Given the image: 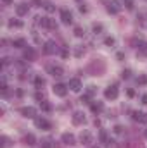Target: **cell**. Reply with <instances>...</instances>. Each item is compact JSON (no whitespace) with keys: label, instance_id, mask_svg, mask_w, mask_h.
Returning a JSON list of instances; mask_svg holds the SVG:
<instances>
[{"label":"cell","instance_id":"obj_21","mask_svg":"<svg viewBox=\"0 0 147 148\" xmlns=\"http://www.w3.org/2000/svg\"><path fill=\"white\" fill-rule=\"evenodd\" d=\"M43 9H45L49 14H52V12L55 10V5H54V3H50V2H47V3H43Z\"/></svg>","mask_w":147,"mask_h":148},{"label":"cell","instance_id":"obj_18","mask_svg":"<svg viewBox=\"0 0 147 148\" xmlns=\"http://www.w3.org/2000/svg\"><path fill=\"white\" fill-rule=\"evenodd\" d=\"M14 47H16V48H26V40H24V38L14 40Z\"/></svg>","mask_w":147,"mask_h":148},{"label":"cell","instance_id":"obj_13","mask_svg":"<svg viewBox=\"0 0 147 148\" xmlns=\"http://www.w3.org/2000/svg\"><path fill=\"white\" fill-rule=\"evenodd\" d=\"M28 10H30V5H28V3H19V5L16 7V14H17V16H26Z\"/></svg>","mask_w":147,"mask_h":148},{"label":"cell","instance_id":"obj_28","mask_svg":"<svg viewBox=\"0 0 147 148\" xmlns=\"http://www.w3.org/2000/svg\"><path fill=\"white\" fill-rule=\"evenodd\" d=\"M50 143H52L50 140H43V141H42V148H52Z\"/></svg>","mask_w":147,"mask_h":148},{"label":"cell","instance_id":"obj_17","mask_svg":"<svg viewBox=\"0 0 147 148\" xmlns=\"http://www.w3.org/2000/svg\"><path fill=\"white\" fill-rule=\"evenodd\" d=\"M9 28H23V21H19V19H9Z\"/></svg>","mask_w":147,"mask_h":148},{"label":"cell","instance_id":"obj_43","mask_svg":"<svg viewBox=\"0 0 147 148\" xmlns=\"http://www.w3.org/2000/svg\"><path fill=\"white\" fill-rule=\"evenodd\" d=\"M92 148H97V147H92Z\"/></svg>","mask_w":147,"mask_h":148},{"label":"cell","instance_id":"obj_1","mask_svg":"<svg viewBox=\"0 0 147 148\" xmlns=\"http://www.w3.org/2000/svg\"><path fill=\"white\" fill-rule=\"evenodd\" d=\"M118 95H119V90H118L116 84H112V86H109V88H106V91H104V97H106L107 100H116Z\"/></svg>","mask_w":147,"mask_h":148},{"label":"cell","instance_id":"obj_35","mask_svg":"<svg viewBox=\"0 0 147 148\" xmlns=\"http://www.w3.org/2000/svg\"><path fill=\"white\" fill-rule=\"evenodd\" d=\"M121 76H123L125 79H128V77H130V71H128V69H126V71H123V73H121Z\"/></svg>","mask_w":147,"mask_h":148},{"label":"cell","instance_id":"obj_26","mask_svg":"<svg viewBox=\"0 0 147 148\" xmlns=\"http://www.w3.org/2000/svg\"><path fill=\"white\" fill-rule=\"evenodd\" d=\"M83 35H85V29H83V28H80V26H76V28H74V36L81 38Z\"/></svg>","mask_w":147,"mask_h":148},{"label":"cell","instance_id":"obj_40","mask_svg":"<svg viewBox=\"0 0 147 148\" xmlns=\"http://www.w3.org/2000/svg\"><path fill=\"white\" fill-rule=\"evenodd\" d=\"M142 103H144V105H147V95H144V97H142Z\"/></svg>","mask_w":147,"mask_h":148},{"label":"cell","instance_id":"obj_12","mask_svg":"<svg viewBox=\"0 0 147 148\" xmlns=\"http://www.w3.org/2000/svg\"><path fill=\"white\" fill-rule=\"evenodd\" d=\"M68 86L71 88V91L78 93V91L81 90V81H80V79H76V77H73V79H69V84H68Z\"/></svg>","mask_w":147,"mask_h":148},{"label":"cell","instance_id":"obj_22","mask_svg":"<svg viewBox=\"0 0 147 148\" xmlns=\"http://www.w3.org/2000/svg\"><path fill=\"white\" fill-rule=\"evenodd\" d=\"M106 148H119V145L114 141V140H111V138H107V141H106Z\"/></svg>","mask_w":147,"mask_h":148},{"label":"cell","instance_id":"obj_23","mask_svg":"<svg viewBox=\"0 0 147 148\" xmlns=\"http://www.w3.org/2000/svg\"><path fill=\"white\" fill-rule=\"evenodd\" d=\"M104 45H106V47H114V45H116V40L112 36H107L104 40Z\"/></svg>","mask_w":147,"mask_h":148},{"label":"cell","instance_id":"obj_4","mask_svg":"<svg viewBox=\"0 0 147 148\" xmlns=\"http://www.w3.org/2000/svg\"><path fill=\"white\" fill-rule=\"evenodd\" d=\"M35 124H37V127L43 129V131H49V129L52 127V124H50L47 119H43V117H35Z\"/></svg>","mask_w":147,"mask_h":148},{"label":"cell","instance_id":"obj_2","mask_svg":"<svg viewBox=\"0 0 147 148\" xmlns=\"http://www.w3.org/2000/svg\"><path fill=\"white\" fill-rule=\"evenodd\" d=\"M23 117H28V119H35L37 117V109L35 107H21L19 109Z\"/></svg>","mask_w":147,"mask_h":148},{"label":"cell","instance_id":"obj_10","mask_svg":"<svg viewBox=\"0 0 147 148\" xmlns=\"http://www.w3.org/2000/svg\"><path fill=\"white\" fill-rule=\"evenodd\" d=\"M61 140H62L64 145H69V147H71V145H76V138H74L71 133H64V134L61 136Z\"/></svg>","mask_w":147,"mask_h":148},{"label":"cell","instance_id":"obj_36","mask_svg":"<svg viewBox=\"0 0 147 148\" xmlns=\"http://www.w3.org/2000/svg\"><path fill=\"white\" fill-rule=\"evenodd\" d=\"M80 102H81V103H90V102H88V95L81 97V100H80Z\"/></svg>","mask_w":147,"mask_h":148},{"label":"cell","instance_id":"obj_5","mask_svg":"<svg viewBox=\"0 0 147 148\" xmlns=\"http://www.w3.org/2000/svg\"><path fill=\"white\" fill-rule=\"evenodd\" d=\"M47 73L52 74L54 77H61V76L64 74V69H62L61 66H47Z\"/></svg>","mask_w":147,"mask_h":148},{"label":"cell","instance_id":"obj_15","mask_svg":"<svg viewBox=\"0 0 147 148\" xmlns=\"http://www.w3.org/2000/svg\"><path fill=\"white\" fill-rule=\"evenodd\" d=\"M90 109H92V112H95V114L97 112H102L104 110V103L102 102H92L90 103Z\"/></svg>","mask_w":147,"mask_h":148},{"label":"cell","instance_id":"obj_34","mask_svg":"<svg viewBox=\"0 0 147 148\" xmlns=\"http://www.w3.org/2000/svg\"><path fill=\"white\" fill-rule=\"evenodd\" d=\"M35 98H37L38 102H42V100H43L45 97H43V93H37V95H35Z\"/></svg>","mask_w":147,"mask_h":148},{"label":"cell","instance_id":"obj_25","mask_svg":"<svg viewBox=\"0 0 147 148\" xmlns=\"http://www.w3.org/2000/svg\"><path fill=\"white\" fill-rule=\"evenodd\" d=\"M0 141H2V148H9V147H10V140H9L7 136H2V138H0Z\"/></svg>","mask_w":147,"mask_h":148},{"label":"cell","instance_id":"obj_16","mask_svg":"<svg viewBox=\"0 0 147 148\" xmlns=\"http://www.w3.org/2000/svg\"><path fill=\"white\" fill-rule=\"evenodd\" d=\"M23 55H24V59H28V60H33V59H35V50H33V48H28V47H26V48H24V53H23Z\"/></svg>","mask_w":147,"mask_h":148},{"label":"cell","instance_id":"obj_31","mask_svg":"<svg viewBox=\"0 0 147 148\" xmlns=\"http://www.w3.org/2000/svg\"><path fill=\"white\" fill-rule=\"evenodd\" d=\"M112 131H114L116 134H121V133H123V127H121V126H114V129H112Z\"/></svg>","mask_w":147,"mask_h":148},{"label":"cell","instance_id":"obj_33","mask_svg":"<svg viewBox=\"0 0 147 148\" xmlns=\"http://www.w3.org/2000/svg\"><path fill=\"white\" fill-rule=\"evenodd\" d=\"M94 31H95V33L102 31V24H94Z\"/></svg>","mask_w":147,"mask_h":148},{"label":"cell","instance_id":"obj_30","mask_svg":"<svg viewBox=\"0 0 147 148\" xmlns=\"http://www.w3.org/2000/svg\"><path fill=\"white\" fill-rule=\"evenodd\" d=\"M101 141H102V143L107 141V134H106V131H101Z\"/></svg>","mask_w":147,"mask_h":148},{"label":"cell","instance_id":"obj_11","mask_svg":"<svg viewBox=\"0 0 147 148\" xmlns=\"http://www.w3.org/2000/svg\"><path fill=\"white\" fill-rule=\"evenodd\" d=\"M85 122H87L85 115H83L81 112H74L73 114V124L74 126H81V124H85Z\"/></svg>","mask_w":147,"mask_h":148},{"label":"cell","instance_id":"obj_6","mask_svg":"<svg viewBox=\"0 0 147 148\" xmlns=\"http://www.w3.org/2000/svg\"><path fill=\"white\" fill-rule=\"evenodd\" d=\"M132 119H133V121H137V122L146 124V122H147V114H146V112H140V110H133V112H132Z\"/></svg>","mask_w":147,"mask_h":148},{"label":"cell","instance_id":"obj_7","mask_svg":"<svg viewBox=\"0 0 147 148\" xmlns=\"http://www.w3.org/2000/svg\"><path fill=\"white\" fill-rule=\"evenodd\" d=\"M61 21H62V24H71L73 23V14L68 9H62L61 10Z\"/></svg>","mask_w":147,"mask_h":148},{"label":"cell","instance_id":"obj_27","mask_svg":"<svg viewBox=\"0 0 147 148\" xmlns=\"http://www.w3.org/2000/svg\"><path fill=\"white\" fill-rule=\"evenodd\" d=\"M83 52H85V50H83L81 47H76V48H74V55H76V57H81Z\"/></svg>","mask_w":147,"mask_h":148},{"label":"cell","instance_id":"obj_29","mask_svg":"<svg viewBox=\"0 0 147 148\" xmlns=\"http://www.w3.org/2000/svg\"><path fill=\"white\" fill-rule=\"evenodd\" d=\"M137 83H139V84H146L147 83V76H140V77L137 79Z\"/></svg>","mask_w":147,"mask_h":148},{"label":"cell","instance_id":"obj_41","mask_svg":"<svg viewBox=\"0 0 147 148\" xmlns=\"http://www.w3.org/2000/svg\"><path fill=\"white\" fill-rule=\"evenodd\" d=\"M2 2H3V5H10L12 3V0H2Z\"/></svg>","mask_w":147,"mask_h":148},{"label":"cell","instance_id":"obj_24","mask_svg":"<svg viewBox=\"0 0 147 148\" xmlns=\"http://www.w3.org/2000/svg\"><path fill=\"white\" fill-rule=\"evenodd\" d=\"M40 107H42V110H45V112L52 110V105H50L49 102H40Z\"/></svg>","mask_w":147,"mask_h":148},{"label":"cell","instance_id":"obj_8","mask_svg":"<svg viewBox=\"0 0 147 148\" xmlns=\"http://www.w3.org/2000/svg\"><path fill=\"white\" fill-rule=\"evenodd\" d=\"M119 10H121V3L118 0H111L109 3H107V12L109 14H118Z\"/></svg>","mask_w":147,"mask_h":148},{"label":"cell","instance_id":"obj_14","mask_svg":"<svg viewBox=\"0 0 147 148\" xmlns=\"http://www.w3.org/2000/svg\"><path fill=\"white\" fill-rule=\"evenodd\" d=\"M80 141L85 143V145H90V143H92V133H90V131H83V133L80 134Z\"/></svg>","mask_w":147,"mask_h":148},{"label":"cell","instance_id":"obj_20","mask_svg":"<svg viewBox=\"0 0 147 148\" xmlns=\"http://www.w3.org/2000/svg\"><path fill=\"white\" fill-rule=\"evenodd\" d=\"M35 86H37V88H43V86H45V79H43L42 76H37V77H35Z\"/></svg>","mask_w":147,"mask_h":148},{"label":"cell","instance_id":"obj_39","mask_svg":"<svg viewBox=\"0 0 147 148\" xmlns=\"http://www.w3.org/2000/svg\"><path fill=\"white\" fill-rule=\"evenodd\" d=\"M87 10H88V9H87L85 5H80V12H87Z\"/></svg>","mask_w":147,"mask_h":148},{"label":"cell","instance_id":"obj_9","mask_svg":"<svg viewBox=\"0 0 147 148\" xmlns=\"http://www.w3.org/2000/svg\"><path fill=\"white\" fill-rule=\"evenodd\" d=\"M52 90H54V93H55L57 97H66V93H68V88H66L64 84H61V83L54 84V86H52Z\"/></svg>","mask_w":147,"mask_h":148},{"label":"cell","instance_id":"obj_3","mask_svg":"<svg viewBox=\"0 0 147 148\" xmlns=\"http://www.w3.org/2000/svg\"><path fill=\"white\" fill-rule=\"evenodd\" d=\"M57 50H59V47H57L55 41H47L45 47H43V52L47 55H54V53H57Z\"/></svg>","mask_w":147,"mask_h":148},{"label":"cell","instance_id":"obj_42","mask_svg":"<svg viewBox=\"0 0 147 148\" xmlns=\"http://www.w3.org/2000/svg\"><path fill=\"white\" fill-rule=\"evenodd\" d=\"M146 138H147V129H146Z\"/></svg>","mask_w":147,"mask_h":148},{"label":"cell","instance_id":"obj_19","mask_svg":"<svg viewBox=\"0 0 147 148\" xmlns=\"http://www.w3.org/2000/svg\"><path fill=\"white\" fill-rule=\"evenodd\" d=\"M24 143L30 145V147H33V145H35V136H33V134H26V136H24Z\"/></svg>","mask_w":147,"mask_h":148},{"label":"cell","instance_id":"obj_37","mask_svg":"<svg viewBox=\"0 0 147 148\" xmlns=\"http://www.w3.org/2000/svg\"><path fill=\"white\" fill-rule=\"evenodd\" d=\"M126 95H128V97H130V98H132V97H135V91H133V90H132V88H130V90H128V91H126Z\"/></svg>","mask_w":147,"mask_h":148},{"label":"cell","instance_id":"obj_38","mask_svg":"<svg viewBox=\"0 0 147 148\" xmlns=\"http://www.w3.org/2000/svg\"><path fill=\"white\" fill-rule=\"evenodd\" d=\"M95 93V88L94 86H88V95H94Z\"/></svg>","mask_w":147,"mask_h":148},{"label":"cell","instance_id":"obj_32","mask_svg":"<svg viewBox=\"0 0 147 148\" xmlns=\"http://www.w3.org/2000/svg\"><path fill=\"white\" fill-rule=\"evenodd\" d=\"M125 5H126V9H130V10L133 9V2H132V0H125Z\"/></svg>","mask_w":147,"mask_h":148}]
</instances>
